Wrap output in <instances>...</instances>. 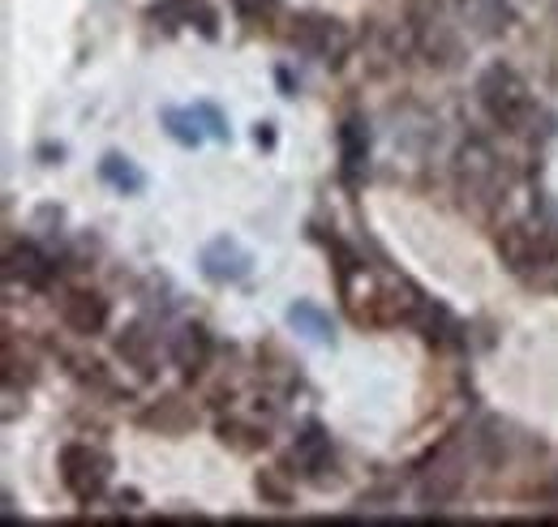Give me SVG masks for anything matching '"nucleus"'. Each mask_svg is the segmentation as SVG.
Wrapping results in <instances>:
<instances>
[{
    "instance_id": "18",
    "label": "nucleus",
    "mask_w": 558,
    "mask_h": 527,
    "mask_svg": "<svg viewBox=\"0 0 558 527\" xmlns=\"http://www.w3.org/2000/svg\"><path fill=\"white\" fill-rule=\"evenodd\" d=\"M258 493H263L267 502H276V506H288V502H292V489L279 480L276 471H263V476H258Z\"/></svg>"
},
{
    "instance_id": "9",
    "label": "nucleus",
    "mask_w": 558,
    "mask_h": 527,
    "mask_svg": "<svg viewBox=\"0 0 558 527\" xmlns=\"http://www.w3.org/2000/svg\"><path fill=\"white\" fill-rule=\"evenodd\" d=\"M365 163H369V133L356 117H349L340 125V168H344L349 181H356L365 172Z\"/></svg>"
},
{
    "instance_id": "2",
    "label": "nucleus",
    "mask_w": 558,
    "mask_h": 527,
    "mask_svg": "<svg viewBox=\"0 0 558 527\" xmlns=\"http://www.w3.org/2000/svg\"><path fill=\"white\" fill-rule=\"evenodd\" d=\"M498 254L511 270H533L542 262H555L558 258V223H537V228H507L498 236Z\"/></svg>"
},
{
    "instance_id": "8",
    "label": "nucleus",
    "mask_w": 558,
    "mask_h": 527,
    "mask_svg": "<svg viewBox=\"0 0 558 527\" xmlns=\"http://www.w3.org/2000/svg\"><path fill=\"white\" fill-rule=\"evenodd\" d=\"M65 327L73 334H99L108 327V301L95 292H73L65 301Z\"/></svg>"
},
{
    "instance_id": "10",
    "label": "nucleus",
    "mask_w": 558,
    "mask_h": 527,
    "mask_svg": "<svg viewBox=\"0 0 558 527\" xmlns=\"http://www.w3.org/2000/svg\"><path fill=\"white\" fill-rule=\"evenodd\" d=\"M172 360H177V369H185V373H198V369H207L210 360V334L203 327H185L177 339H172Z\"/></svg>"
},
{
    "instance_id": "12",
    "label": "nucleus",
    "mask_w": 558,
    "mask_h": 527,
    "mask_svg": "<svg viewBox=\"0 0 558 527\" xmlns=\"http://www.w3.org/2000/svg\"><path fill=\"white\" fill-rule=\"evenodd\" d=\"M288 322L296 334H305L310 343H331L336 339V322L318 309V305H310V301H296L292 309H288Z\"/></svg>"
},
{
    "instance_id": "6",
    "label": "nucleus",
    "mask_w": 558,
    "mask_h": 527,
    "mask_svg": "<svg viewBox=\"0 0 558 527\" xmlns=\"http://www.w3.org/2000/svg\"><path fill=\"white\" fill-rule=\"evenodd\" d=\"M310 57H323V61H336L349 52V35L336 26V22H323V17H305L292 35Z\"/></svg>"
},
{
    "instance_id": "5",
    "label": "nucleus",
    "mask_w": 558,
    "mask_h": 527,
    "mask_svg": "<svg viewBox=\"0 0 558 527\" xmlns=\"http://www.w3.org/2000/svg\"><path fill=\"white\" fill-rule=\"evenodd\" d=\"M464 485V467L451 451H442L438 459L429 463V471L421 476V502L425 506H447Z\"/></svg>"
},
{
    "instance_id": "1",
    "label": "nucleus",
    "mask_w": 558,
    "mask_h": 527,
    "mask_svg": "<svg viewBox=\"0 0 558 527\" xmlns=\"http://www.w3.org/2000/svg\"><path fill=\"white\" fill-rule=\"evenodd\" d=\"M477 95H482V108L502 130H524L529 117H533V95H529V86H524V77L515 69H486L482 82H477Z\"/></svg>"
},
{
    "instance_id": "14",
    "label": "nucleus",
    "mask_w": 558,
    "mask_h": 527,
    "mask_svg": "<svg viewBox=\"0 0 558 527\" xmlns=\"http://www.w3.org/2000/svg\"><path fill=\"white\" fill-rule=\"evenodd\" d=\"M99 176H104L112 189H121V194H142V185H146V176H142L130 159H121V155H108V159L99 163Z\"/></svg>"
},
{
    "instance_id": "17",
    "label": "nucleus",
    "mask_w": 558,
    "mask_h": 527,
    "mask_svg": "<svg viewBox=\"0 0 558 527\" xmlns=\"http://www.w3.org/2000/svg\"><path fill=\"white\" fill-rule=\"evenodd\" d=\"M194 9H198V0H159V4L150 9V17L163 22V26H181V22L194 17Z\"/></svg>"
},
{
    "instance_id": "15",
    "label": "nucleus",
    "mask_w": 558,
    "mask_h": 527,
    "mask_svg": "<svg viewBox=\"0 0 558 527\" xmlns=\"http://www.w3.org/2000/svg\"><path fill=\"white\" fill-rule=\"evenodd\" d=\"M163 125H168V133H172L181 146H198V142H203V130H198L203 121H198V112H194V108H190V112L168 108V112H163Z\"/></svg>"
},
{
    "instance_id": "11",
    "label": "nucleus",
    "mask_w": 558,
    "mask_h": 527,
    "mask_svg": "<svg viewBox=\"0 0 558 527\" xmlns=\"http://www.w3.org/2000/svg\"><path fill=\"white\" fill-rule=\"evenodd\" d=\"M292 463L301 467V471H323L327 463H331V438L318 429V425H310L301 438H296V446H292Z\"/></svg>"
},
{
    "instance_id": "20",
    "label": "nucleus",
    "mask_w": 558,
    "mask_h": 527,
    "mask_svg": "<svg viewBox=\"0 0 558 527\" xmlns=\"http://www.w3.org/2000/svg\"><path fill=\"white\" fill-rule=\"evenodd\" d=\"M194 112H198V121H203V125H207V133H210V137H219V142H223V137H228V130H223V117H219V112H215V108H210V103H198V108H194Z\"/></svg>"
},
{
    "instance_id": "13",
    "label": "nucleus",
    "mask_w": 558,
    "mask_h": 527,
    "mask_svg": "<svg viewBox=\"0 0 558 527\" xmlns=\"http://www.w3.org/2000/svg\"><path fill=\"white\" fill-rule=\"evenodd\" d=\"M9 274H22L26 283L44 287L52 279V262L35 249V245H22V249H9Z\"/></svg>"
},
{
    "instance_id": "19",
    "label": "nucleus",
    "mask_w": 558,
    "mask_h": 527,
    "mask_svg": "<svg viewBox=\"0 0 558 527\" xmlns=\"http://www.w3.org/2000/svg\"><path fill=\"white\" fill-rule=\"evenodd\" d=\"M232 9L245 17V22H263L279 9V0H232Z\"/></svg>"
},
{
    "instance_id": "16",
    "label": "nucleus",
    "mask_w": 558,
    "mask_h": 527,
    "mask_svg": "<svg viewBox=\"0 0 558 527\" xmlns=\"http://www.w3.org/2000/svg\"><path fill=\"white\" fill-rule=\"evenodd\" d=\"M117 352H121L125 360H134L142 373H150V339H146L138 327H130L121 339H117Z\"/></svg>"
},
{
    "instance_id": "7",
    "label": "nucleus",
    "mask_w": 558,
    "mask_h": 527,
    "mask_svg": "<svg viewBox=\"0 0 558 527\" xmlns=\"http://www.w3.org/2000/svg\"><path fill=\"white\" fill-rule=\"evenodd\" d=\"M460 185H464L469 194H494V185H498V163H494L489 146H482V142L464 146V155H460Z\"/></svg>"
},
{
    "instance_id": "3",
    "label": "nucleus",
    "mask_w": 558,
    "mask_h": 527,
    "mask_svg": "<svg viewBox=\"0 0 558 527\" xmlns=\"http://www.w3.org/2000/svg\"><path fill=\"white\" fill-rule=\"evenodd\" d=\"M61 476H65V489H70L77 502H95L108 485V459L82 442H73L61 451Z\"/></svg>"
},
{
    "instance_id": "4",
    "label": "nucleus",
    "mask_w": 558,
    "mask_h": 527,
    "mask_svg": "<svg viewBox=\"0 0 558 527\" xmlns=\"http://www.w3.org/2000/svg\"><path fill=\"white\" fill-rule=\"evenodd\" d=\"M250 266H254V258L236 241H228V236L210 241L207 249H203V274H207L210 283H236V279L250 274Z\"/></svg>"
}]
</instances>
